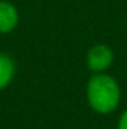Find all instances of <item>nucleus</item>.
<instances>
[{"label":"nucleus","instance_id":"obj_3","mask_svg":"<svg viewBox=\"0 0 127 129\" xmlns=\"http://www.w3.org/2000/svg\"><path fill=\"white\" fill-rule=\"evenodd\" d=\"M20 23V14L14 3L0 0V33L6 35L17 29Z\"/></svg>","mask_w":127,"mask_h":129},{"label":"nucleus","instance_id":"obj_5","mask_svg":"<svg viewBox=\"0 0 127 129\" xmlns=\"http://www.w3.org/2000/svg\"><path fill=\"white\" fill-rule=\"evenodd\" d=\"M117 129H127V110H124L117 122Z\"/></svg>","mask_w":127,"mask_h":129},{"label":"nucleus","instance_id":"obj_1","mask_svg":"<svg viewBox=\"0 0 127 129\" xmlns=\"http://www.w3.org/2000/svg\"><path fill=\"white\" fill-rule=\"evenodd\" d=\"M85 98L88 107L97 114H111L114 113L121 101V89L118 81L106 74H91L85 86Z\"/></svg>","mask_w":127,"mask_h":129},{"label":"nucleus","instance_id":"obj_4","mask_svg":"<svg viewBox=\"0 0 127 129\" xmlns=\"http://www.w3.org/2000/svg\"><path fill=\"white\" fill-rule=\"evenodd\" d=\"M17 64L15 60L8 54L0 51V90L6 89L15 77Z\"/></svg>","mask_w":127,"mask_h":129},{"label":"nucleus","instance_id":"obj_2","mask_svg":"<svg viewBox=\"0 0 127 129\" xmlns=\"http://www.w3.org/2000/svg\"><path fill=\"white\" fill-rule=\"evenodd\" d=\"M114 59H115V54L109 45L96 44L87 51L85 64L91 74H100V72H106L112 66Z\"/></svg>","mask_w":127,"mask_h":129}]
</instances>
